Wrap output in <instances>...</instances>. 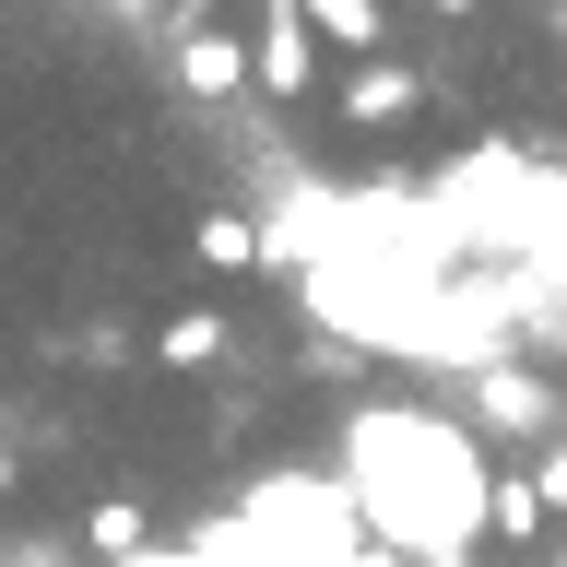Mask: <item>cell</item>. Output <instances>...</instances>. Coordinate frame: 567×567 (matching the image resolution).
Here are the masks:
<instances>
[{
    "label": "cell",
    "mask_w": 567,
    "mask_h": 567,
    "mask_svg": "<svg viewBox=\"0 0 567 567\" xmlns=\"http://www.w3.org/2000/svg\"><path fill=\"white\" fill-rule=\"evenodd\" d=\"M260 83H308V35H296V12H260Z\"/></svg>",
    "instance_id": "obj_1"
},
{
    "label": "cell",
    "mask_w": 567,
    "mask_h": 567,
    "mask_svg": "<svg viewBox=\"0 0 567 567\" xmlns=\"http://www.w3.org/2000/svg\"><path fill=\"white\" fill-rule=\"evenodd\" d=\"M177 71H189V95H225V83H237V48H225V35H189Z\"/></svg>",
    "instance_id": "obj_2"
},
{
    "label": "cell",
    "mask_w": 567,
    "mask_h": 567,
    "mask_svg": "<svg viewBox=\"0 0 567 567\" xmlns=\"http://www.w3.org/2000/svg\"><path fill=\"white\" fill-rule=\"evenodd\" d=\"M308 12H319V24H331V35H354V48L379 35V12H367V0H308Z\"/></svg>",
    "instance_id": "obj_3"
},
{
    "label": "cell",
    "mask_w": 567,
    "mask_h": 567,
    "mask_svg": "<svg viewBox=\"0 0 567 567\" xmlns=\"http://www.w3.org/2000/svg\"><path fill=\"white\" fill-rule=\"evenodd\" d=\"M248 248H260V237H248L237 213H213V225H202V260H248Z\"/></svg>",
    "instance_id": "obj_4"
}]
</instances>
